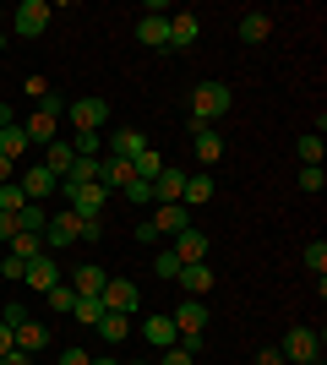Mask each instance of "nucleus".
<instances>
[{"mask_svg":"<svg viewBox=\"0 0 327 365\" xmlns=\"http://www.w3.org/2000/svg\"><path fill=\"white\" fill-rule=\"evenodd\" d=\"M229 82H197V88H191V125H218L224 120V115H229Z\"/></svg>","mask_w":327,"mask_h":365,"instance_id":"nucleus-1","label":"nucleus"},{"mask_svg":"<svg viewBox=\"0 0 327 365\" xmlns=\"http://www.w3.org/2000/svg\"><path fill=\"white\" fill-rule=\"evenodd\" d=\"M49 16H55L49 0H22V6L11 11V33H16V38H44V33H49Z\"/></svg>","mask_w":327,"mask_h":365,"instance_id":"nucleus-2","label":"nucleus"},{"mask_svg":"<svg viewBox=\"0 0 327 365\" xmlns=\"http://www.w3.org/2000/svg\"><path fill=\"white\" fill-rule=\"evenodd\" d=\"M61 197H66V207L77 218H104V202H109V191L104 185H71V180H61Z\"/></svg>","mask_w":327,"mask_h":365,"instance_id":"nucleus-3","label":"nucleus"},{"mask_svg":"<svg viewBox=\"0 0 327 365\" xmlns=\"http://www.w3.org/2000/svg\"><path fill=\"white\" fill-rule=\"evenodd\" d=\"M279 354H284V365H316L322 338H316L311 327H289V333H284V344H279Z\"/></svg>","mask_w":327,"mask_h":365,"instance_id":"nucleus-4","label":"nucleus"},{"mask_svg":"<svg viewBox=\"0 0 327 365\" xmlns=\"http://www.w3.org/2000/svg\"><path fill=\"white\" fill-rule=\"evenodd\" d=\"M66 120L77 125V131H98V125L109 120V104L98 98V93L93 98H71V104H66Z\"/></svg>","mask_w":327,"mask_h":365,"instance_id":"nucleus-5","label":"nucleus"},{"mask_svg":"<svg viewBox=\"0 0 327 365\" xmlns=\"http://www.w3.org/2000/svg\"><path fill=\"white\" fill-rule=\"evenodd\" d=\"M77 224H82V218L71 213V207H66V213H49V224H44V251H49V257L77 240Z\"/></svg>","mask_w":327,"mask_h":365,"instance_id":"nucleus-6","label":"nucleus"},{"mask_svg":"<svg viewBox=\"0 0 327 365\" xmlns=\"http://www.w3.org/2000/svg\"><path fill=\"white\" fill-rule=\"evenodd\" d=\"M16 185H22V197H28V202H49L55 191H61V175H55V169H44V164H33Z\"/></svg>","mask_w":327,"mask_h":365,"instance_id":"nucleus-7","label":"nucleus"},{"mask_svg":"<svg viewBox=\"0 0 327 365\" xmlns=\"http://www.w3.org/2000/svg\"><path fill=\"white\" fill-rule=\"evenodd\" d=\"M98 300H104V311L131 317V311H137V284H131V278H104V294H98Z\"/></svg>","mask_w":327,"mask_h":365,"instance_id":"nucleus-8","label":"nucleus"},{"mask_svg":"<svg viewBox=\"0 0 327 365\" xmlns=\"http://www.w3.org/2000/svg\"><path fill=\"white\" fill-rule=\"evenodd\" d=\"M147 148H153V142L142 137V131H131V125H120V131H115V137L104 142V153H109V158H125V164H131V158H142Z\"/></svg>","mask_w":327,"mask_h":365,"instance_id":"nucleus-9","label":"nucleus"},{"mask_svg":"<svg viewBox=\"0 0 327 365\" xmlns=\"http://www.w3.org/2000/svg\"><path fill=\"white\" fill-rule=\"evenodd\" d=\"M207 251H213V240H207L202 229H180V235H175V257H180V267H186V262H207Z\"/></svg>","mask_w":327,"mask_h":365,"instance_id":"nucleus-10","label":"nucleus"},{"mask_svg":"<svg viewBox=\"0 0 327 365\" xmlns=\"http://www.w3.org/2000/svg\"><path fill=\"white\" fill-rule=\"evenodd\" d=\"M175 333H207V305L197 300V294H186V300H180V311H175Z\"/></svg>","mask_w":327,"mask_h":365,"instance_id":"nucleus-11","label":"nucleus"},{"mask_svg":"<svg viewBox=\"0 0 327 365\" xmlns=\"http://www.w3.org/2000/svg\"><path fill=\"white\" fill-rule=\"evenodd\" d=\"M153 229H158V240H164V235H180V229H191L186 202H158V207H153Z\"/></svg>","mask_w":327,"mask_h":365,"instance_id":"nucleus-12","label":"nucleus"},{"mask_svg":"<svg viewBox=\"0 0 327 365\" xmlns=\"http://www.w3.org/2000/svg\"><path fill=\"white\" fill-rule=\"evenodd\" d=\"M131 180H137V169L125 164V158H109V153L98 158V185H104V191H125Z\"/></svg>","mask_w":327,"mask_h":365,"instance_id":"nucleus-13","label":"nucleus"},{"mask_svg":"<svg viewBox=\"0 0 327 365\" xmlns=\"http://www.w3.org/2000/svg\"><path fill=\"white\" fill-rule=\"evenodd\" d=\"M191 153H197L202 164H218V158H224V137H218V125H191Z\"/></svg>","mask_w":327,"mask_h":365,"instance_id":"nucleus-14","label":"nucleus"},{"mask_svg":"<svg viewBox=\"0 0 327 365\" xmlns=\"http://www.w3.org/2000/svg\"><path fill=\"white\" fill-rule=\"evenodd\" d=\"M175 284H180V289H186V294H197V300H202V294L213 289L218 278H213V267H207V262H186V267H180V278H175Z\"/></svg>","mask_w":327,"mask_h":365,"instance_id":"nucleus-15","label":"nucleus"},{"mask_svg":"<svg viewBox=\"0 0 327 365\" xmlns=\"http://www.w3.org/2000/svg\"><path fill=\"white\" fill-rule=\"evenodd\" d=\"M22 284H33V289H55V284H61V267H55V257H49V251H44V257H33L28 262V273H22Z\"/></svg>","mask_w":327,"mask_h":365,"instance_id":"nucleus-16","label":"nucleus"},{"mask_svg":"<svg viewBox=\"0 0 327 365\" xmlns=\"http://www.w3.org/2000/svg\"><path fill=\"white\" fill-rule=\"evenodd\" d=\"M44 344H49V327H44V322H22V327H11V349H22V354H38V349H44Z\"/></svg>","mask_w":327,"mask_h":365,"instance_id":"nucleus-17","label":"nucleus"},{"mask_svg":"<svg viewBox=\"0 0 327 365\" xmlns=\"http://www.w3.org/2000/svg\"><path fill=\"white\" fill-rule=\"evenodd\" d=\"M197 38H202V22H197L191 11H175L170 16V49H191Z\"/></svg>","mask_w":327,"mask_h":365,"instance_id":"nucleus-18","label":"nucleus"},{"mask_svg":"<svg viewBox=\"0 0 327 365\" xmlns=\"http://www.w3.org/2000/svg\"><path fill=\"white\" fill-rule=\"evenodd\" d=\"M71 294H77V300H98V294H104V273H98V262H88V267L71 273Z\"/></svg>","mask_w":327,"mask_h":365,"instance_id":"nucleus-19","label":"nucleus"},{"mask_svg":"<svg viewBox=\"0 0 327 365\" xmlns=\"http://www.w3.org/2000/svg\"><path fill=\"white\" fill-rule=\"evenodd\" d=\"M142 338H147L153 349H175V344H180V333H175L170 317H147V322H142Z\"/></svg>","mask_w":327,"mask_h":365,"instance_id":"nucleus-20","label":"nucleus"},{"mask_svg":"<svg viewBox=\"0 0 327 365\" xmlns=\"http://www.w3.org/2000/svg\"><path fill=\"white\" fill-rule=\"evenodd\" d=\"M137 38L147 49H170V16H142V22H137Z\"/></svg>","mask_w":327,"mask_h":365,"instance_id":"nucleus-21","label":"nucleus"},{"mask_svg":"<svg viewBox=\"0 0 327 365\" xmlns=\"http://www.w3.org/2000/svg\"><path fill=\"white\" fill-rule=\"evenodd\" d=\"M28 148H33V142H28V131H22V120H11L6 131H0V158H6V164H16Z\"/></svg>","mask_w":327,"mask_h":365,"instance_id":"nucleus-22","label":"nucleus"},{"mask_svg":"<svg viewBox=\"0 0 327 365\" xmlns=\"http://www.w3.org/2000/svg\"><path fill=\"white\" fill-rule=\"evenodd\" d=\"M180 191H186V175L164 164V175L153 180V207H158V202H180Z\"/></svg>","mask_w":327,"mask_h":365,"instance_id":"nucleus-23","label":"nucleus"},{"mask_svg":"<svg viewBox=\"0 0 327 365\" xmlns=\"http://www.w3.org/2000/svg\"><path fill=\"white\" fill-rule=\"evenodd\" d=\"M55 125H61V120H49V115H38V109H33L28 120H22V131H28L33 148H49V142H55Z\"/></svg>","mask_w":327,"mask_h":365,"instance_id":"nucleus-24","label":"nucleus"},{"mask_svg":"<svg viewBox=\"0 0 327 365\" xmlns=\"http://www.w3.org/2000/svg\"><path fill=\"white\" fill-rule=\"evenodd\" d=\"M267 33H273V16L267 11H246L240 16V38H246V44H262Z\"/></svg>","mask_w":327,"mask_h":365,"instance_id":"nucleus-25","label":"nucleus"},{"mask_svg":"<svg viewBox=\"0 0 327 365\" xmlns=\"http://www.w3.org/2000/svg\"><path fill=\"white\" fill-rule=\"evenodd\" d=\"M93 327H98V338H104V344H120V338L131 333V317H120V311H104Z\"/></svg>","mask_w":327,"mask_h":365,"instance_id":"nucleus-26","label":"nucleus"},{"mask_svg":"<svg viewBox=\"0 0 327 365\" xmlns=\"http://www.w3.org/2000/svg\"><path fill=\"white\" fill-rule=\"evenodd\" d=\"M6 257H16V262L44 257V235H22V229H16V235H11V251H6Z\"/></svg>","mask_w":327,"mask_h":365,"instance_id":"nucleus-27","label":"nucleus"},{"mask_svg":"<svg viewBox=\"0 0 327 365\" xmlns=\"http://www.w3.org/2000/svg\"><path fill=\"white\" fill-rule=\"evenodd\" d=\"M213 175H191L186 180V191H180V202H186V207H197V202H213Z\"/></svg>","mask_w":327,"mask_h":365,"instance_id":"nucleus-28","label":"nucleus"},{"mask_svg":"<svg viewBox=\"0 0 327 365\" xmlns=\"http://www.w3.org/2000/svg\"><path fill=\"white\" fill-rule=\"evenodd\" d=\"M295 153H300V169H322V137H316V131H306V137L295 142Z\"/></svg>","mask_w":327,"mask_h":365,"instance_id":"nucleus-29","label":"nucleus"},{"mask_svg":"<svg viewBox=\"0 0 327 365\" xmlns=\"http://www.w3.org/2000/svg\"><path fill=\"white\" fill-rule=\"evenodd\" d=\"M44 224H49V213H44V202H28L22 213H16V229L22 235H44Z\"/></svg>","mask_w":327,"mask_h":365,"instance_id":"nucleus-30","label":"nucleus"},{"mask_svg":"<svg viewBox=\"0 0 327 365\" xmlns=\"http://www.w3.org/2000/svg\"><path fill=\"white\" fill-rule=\"evenodd\" d=\"M66 180H71V185H93V180H98V158H71Z\"/></svg>","mask_w":327,"mask_h":365,"instance_id":"nucleus-31","label":"nucleus"},{"mask_svg":"<svg viewBox=\"0 0 327 365\" xmlns=\"http://www.w3.org/2000/svg\"><path fill=\"white\" fill-rule=\"evenodd\" d=\"M71 158H77V153L66 148V142H49V153H44V169H55V175L66 180V169H71Z\"/></svg>","mask_w":327,"mask_h":365,"instance_id":"nucleus-32","label":"nucleus"},{"mask_svg":"<svg viewBox=\"0 0 327 365\" xmlns=\"http://www.w3.org/2000/svg\"><path fill=\"white\" fill-rule=\"evenodd\" d=\"M22 207H28V197H22V185H16V180H6V185H0V213H22Z\"/></svg>","mask_w":327,"mask_h":365,"instance_id":"nucleus-33","label":"nucleus"},{"mask_svg":"<svg viewBox=\"0 0 327 365\" xmlns=\"http://www.w3.org/2000/svg\"><path fill=\"white\" fill-rule=\"evenodd\" d=\"M131 169H137V180H158V175H164V158H158V153L147 148L142 158H131Z\"/></svg>","mask_w":327,"mask_h":365,"instance_id":"nucleus-34","label":"nucleus"},{"mask_svg":"<svg viewBox=\"0 0 327 365\" xmlns=\"http://www.w3.org/2000/svg\"><path fill=\"white\" fill-rule=\"evenodd\" d=\"M71 153H77V158H104V142H98V131H77Z\"/></svg>","mask_w":327,"mask_h":365,"instance_id":"nucleus-35","label":"nucleus"},{"mask_svg":"<svg viewBox=\"0 0 327 365\" xmlns=\"http://www.w3.org/2000/svg\"><path fill=\"white\" fill-rule=\"evenodd\" d=\"M120 197L131 202V207H153V180H131V185L120 191Z\"/></svg>","mask_w":327,"mask_h":365,"instance_id":"nucleus-36","label":"nucleus"},{"mask_svg":"<svg viewBox=\"0 0 327 365\" xmlns=\"http://www.w3.org/2000/svg\"><path fill=\"white\" fill-rule=\"evenodd\" d=\"M306 267H311L316 278H327V240H311V245H306Z\"/></svg>","mask_w":327,"mask_h":365,"instance_id":"nucleus-37","label":"nucleus"},{"mask_svg":"<svg viewBox=\"0 0 327 365\" xmlns=\"http://www.w3.org/2000/svg\"><path fill=\"white\" fill-rule=\"evenodd\" d=\"M71 305H77L71 284H55V289H49V311H61V317H71Z\"/></svg>","mask_w":327,"mask_h":365,"instance_id":"nucleus-38","label":"nucleus"},{"mask_svg":"<svg viewBox=\"0 0 327 365\" xmlns=\"http://www.w3.org/2000/svg\"><path fill=\"white\" fill-rule=\"evenodd\" d=\"M71 317H77L82 327H93V322L104 317V300H77V305H71Z\"/></svg>","mask_w":327,"mask_h":365,"instance_id":"nucleus-39","label":"nucleus"},{"mask_svg":"<svg viewBox=\"0 0 327 365\" xmlns=\"http://www.w3.org/2000/svg\"><path fill=\"white\" fill-rule=\"evenodd\" d=\"M153 273L158 278H180V257H175V251H158V257H153Z\"/></svg>","mask_w":327,"mask_h":365,"instance_id":"nucleus-40","label":"nucleus"},{"mask_svg":"<svg viewBox=\"0 0 327 365\" xmlns=\"http://www.w3.org/2000/svg\"><path fill=\"white\" fill-rule=\"evenodd\" d=\"M38 115H49V120H61V115H66V98H61L55 88H49L44 98H38Z\"/></svg>","mask_w":327,"mask_h":365,"instance_id":"nucleus-41","label":"nucleus"},{"mask_svg":"<svg viewBox=\"0 0 327 365\" xmlns=\"http://www.w3.org/2000/svg\"><path fill=\"white\" fill-rule=\"evenodd\" d=\"M300 191H327V175L322 169H300Z\"/></svg>","mask_w":327,"mask_h":365,"instance_id":"nucleus-42","label":"nucleus"},{"mask_svg":"<svg viewBox=\"0 0 327 365\" xmlns=\"http://www.w3.org/2000/svg\"><path fill=\"white\" fill-rule=\"evenodd\" d=\"M158 365H197V360H191V354L175 344V349H158Z\"/></svg>","mask_w":327,"mask_h":365,"instance_id":"nucleus-43","label":"nucleus"},{"mask_svg":"<svg viewBox=\"0 0 327 365\" xmlns=\"http://www.w3.org/2000/svg\"><path fill=\"white\" fill-rule=\"evenodd\" d=\"M98 235H104V218H82L77 224V240H98Z\"/></svg>","mask_w":327,"mask_h":365,"instance_id":"nucleus-44","label":"nucleus"},{"mask_svg":"<svg viewBox=\"0 0 327 365\" xmlns=\"http://www.w3.org/2000/svg\"><path fill=\"white\" fill-rule=\"evenodd\" d=\"M180 349H186V354H191V360H197V354H202V349H207V338H202V333H180Z\"/></svg>","mask_w":327,"mask_h":365,"instance_id":"nucleus-45","label":"nucleus"},{"mask_svg":"<svg viewBox=\"0 0 327 365\" xmlns=\"http://www.w3.org/2000/svg\"><path fill=\"white\" fill-rule=\"evenodd\" d=\"M55 365H93V354H88V349H61Z\"/></svg>","mask_w":327,"mask_h":365,"instance_id":"nucleus-46","label":"nucleus"},{"mask_svg":"<svg viewBox=\"0 0 327 365\" xmlns=\"http://www.w3.org/2000/svg\"><path fill=\"white\" fill-rule=\"evenodd\" d=\"M0 322H6V327H22V322H28V305H6V317H0Z\"/></svg>","mask_w":327,"mask_h":365,"instance_id":"nucleus-47","label":"nucleus"},{"mask_svg":"<svg viewBox=\"0 0 327 365\" xmlns=\"http://www.w3.org/2000/svg\"><path fill=\"white\" fill-rule=\"evenodd\" d=\"M22 273H28V262H16V257L0 262V278H22Z\"/></svg>","mask_w":327,"mask_h":365,"instance_id":"nucleus-48","label":"nucleus"},{"mask_svg":"<svg viewBox=\"0 0 327 365\" xmlns=\"http://www.w3.org/2000/svg\"><path fill=\"white\" fill-rule=\"evenodd\" d=\"M22 93H28V98H44L49 82H44V76H28V82H22Z\"/></svg>","mask_w":327,"mask_h":365,"instance_id":"nucleus-49","label":"nucleus"},{"mask_svg":"<svg viewBox=\"0 0 327 365\" xmlns=\"http://www.w3.org/2000/svg\"><path fill=\"white\" fill-rule=\"evenodd\" d=\"M137 240H142V245H158V229H153V218H142V224H137Z\"/></svg>","mask_w":327,"mask_h":365,"instance_id":"nucleus-50","label":"nucleus"},{"mask_svg":"<svg viewBox=\"0 0 327 365\" xmlns=\"http://www.w3.org/2000/svg\"><path fill=\"white\" fill-rule=\"evenodd\" d=\"M11 235H16V218H11V213H0V240H11Z\"/></svg>","mask_w":327,"mask_h":365,"instance_id":"nucleus-51","label":"nucleus"},{"mask_svg":"<svg viewBox=\"0 0 327 365\" xmlns=\"http://www.w3.org/2000/svg\"><path fill=\"white\" fill-rule=\"evenodd\" d=\"M256 365H284V354L279 349H262V354H256Z\"/></svg>","mask_w":327,"mask_h":365,"instance_id":"nucleus-52","label":"nucleus"},{"mask_svg":"<svg viewBox=\"0 0 327 365\" xmlns=\"http://www.w3.org/2000/svg\"><path fill=\"white\" fill-rule=\"evenodd\" d=\"M6 365H33V354H22V349H11V354H6Z\"/></svg>","mask_w":327,"mask_h":365,"instance_id":"nucleus-53","label":"nucleus"},{"mask_svg":"<svg viewBox=\"0 0 327 365\" xmlns=\"http://www.w3.org/2000/svg\"><path fill=\"white\" fill-rule=\"evenodd\" d=\"M0 354H11V327L0 322Z\"/></svg>","mask_w":327,"mask_h":365,"instance_id":"nucleus-54","label":"nucleus"},{"mask_svg":"<svg viewBox=\"0 0 327 365\" xmlns=\"http://www.w3.org/2000/svg\"><path fill=\"white\" fill-rule=\"evenodd\" d=\"M6 125H11V104H0V131H6Z\"/></svg>","mask_w":327,"mask_h":365,"instance_id":"nucleus-55","label":"nucleus"},{"mask_svg":"<svg viewBox=\"0 0 327 365\" xmlns=\"http://www.w3.org/2000/svg\"><path fill=\"white\" fill-rule=\"evenodd\" d=\"M6 180H11V164H6V158H0V185H6Z\"/></svg>","mask_w":327,"mask_h":365,"instance_id":"nucleus-56","label":"nucleus"},{"mask_svg":"<svg viewBox=\"0 0 327 365\" xmlns=\"http://www.w3.org/2000/svg\"><path fill=\"white\" fill-rule=\"evenodd\" d=\"M93 365H125V360H93Z\"/></svg>","mask_w":327,"mask_h":365,"instance_id":"nucleus-57","label":"nucleus"},{"mask_svg":"<svg viewBox=\"0 0 327 365\" xmlns=\"http://www.w3.org/2000/svg\"><path fill=\"white\" fill-rule=\"evenodd\" d=\"M0 33H6V11H0Z\"/></svg>","mask_w":327,"mask_h":365,"instance_id":"nucleus-58","label":"nucleus"},{"mask_svg":"<svg viewBox=\"0 0 327 365\" xmlns=\"http://www.w3.org/2000/svg\"><path fill=\"white\" fill-rule=\"evenodd\" d=\"M0 49H6V33H0Z\"/></svg>","mask_w":327,"mask_h":365,"instance_id":"nucleus-59","label":"nucleus"},{"mask_svg":"<svg viewBox=\"0 0 327 365\" xmlns=\"http://www.w3.org/2000/svg\"><path fill=\"white\" fill-rule=\"evenodd\" d=\"M0 365H6V354H0Z\"/></svg>","mask_w":327,"mask_h":365,"instance_id":"nucleus-60","label":"nucleus"},{"mask_svg":"<svg viewBox=\"0 0 327 365\" xmlns=\"http://www.w3.org/2000/svg\"><path fill=\"white\" fill-rule=\"evenodd\" d=\"M137 365H147V360H137Z\"/></svg>","mask_w":327,"mask_h":365,"instance_id":"nucleus-61","label":"nucleus"}]
</instances>
